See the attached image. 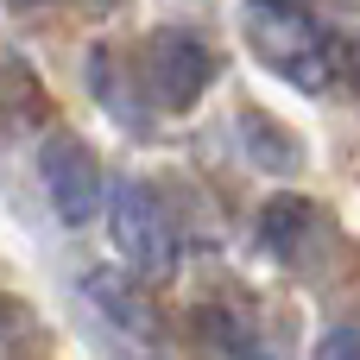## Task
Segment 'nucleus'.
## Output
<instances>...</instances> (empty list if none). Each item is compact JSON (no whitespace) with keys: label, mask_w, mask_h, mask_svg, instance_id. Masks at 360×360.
<instances>
[{"label":"nucleus","mask_w":360,"mask_h":360,"mask_svg":"<svg viewBox=\"0 0 360 360\" xmlns=\"http://www.w3.org/2000/svg\"><path fill=\"white\" fill-rule=\"evenodd\" d=\"M6 335H19V310H13V304L0 297V342H6Z\"/></svg>","instance_id":"obj_10"},{"label":"nucleus","mask_w":360,"mask_h":360,"mask_svg":"<svg viewBox=\"0 0 360 360\" xmlns=\"http://www.w3.org/2000/svg\"><path fill=\"white\" fill-rule=\"evenodd\" d=\"M316 234H323V215H316L304 196H272L266 215H259V247H266L272 259H285V266H297V259L316 247Z\"/></svg>","instance_id":"obj_5"},{"label":"nucleus","mask_w":360,"mask_h":360,"mask_svg":"<svg viewBox=\"0 0 360 360\" xmlns=\"http://www.w3.org/2000/svg\"><path fill=\"white\" fill-rule=\"evenodd\" d=\"M240 133H247V158L259 165V171H297V139L278 127V120H266V114H247L240 120Z\"/></svg>","instance_id":"obj_7"},{"label":"nucleus","mask_w":360,"mask_h":360,"mask_svg":"<svg viewBox=\"0 0 360 360\" xmlns=\"http://www.w3.org/2000/svg\"><path fill=\"white\" fill-rule=\"evenodd\" d=\"M316 360H360V329H329L316 342Z\"/></svg>","instance_id":"obj_8"},{"label":"nucleus","mask_w":360,"mask_h":360,"mask_svg":"<svg viewBox=\"0 0 360 360\" xmlns=\"http://www.w3.org/2000/svg\"><path fill=\"white\" fill-rule=\"evenodd\" d=\"M247 32L259 44V57L304 95L329 89L335 63H342V44L304 13V6H247Z\"/></svg>","instance_id":"obj_1"},{"label":"nucleus","mask_w":360,"mask_h":360,"mask_svg":"<svg viewBox=\"0 0 360 360\" xmlns=\"http://www.w3.org/2000/svg\"><path fill=\"white\" fill-rule=\"evenodd\" d=\"M89 297H95V310H101L108 323H120V329H133V335H146V329H152L146 297H139L120 272H89Z\"/></svg>","instance_id":"obj_6"},{"label":"nucleus","mask_w":360,"mask_h":360,"mask_svg":"<svg viewBox=\"0 0 360 360\" xmlns=\"http://www.w3.org/2000/svg\"><path fill=\"white\" fill-rule=\"evenodd\" d=\"M108 228H114V247H120V259H127L133 272L165 278V272L177 266V228H171V215L158 209L152 190L120 184V190L108 196Z\"/></svg>","instance_id":"obj_2"},{"label":"nucleus","mask_w":360,"mask_h":360,"mask_svg":"<svg viewBox=\"0 0 360 360\" xmlns=\"http://www.w3.org/2000/svg\"><path fill=\"white\" fill-rule=\"evenodd\" d=\"M209 76H215V63H209V51H202L196 32H158V38H146L139 82H146V95L158 108H190L209 89Z\"/></svg>","instance_id":"obj_3"},{"label":"nucleus","mask_w":360,"mask_h":360,"mask_svg":"<svg viewBox=\"0 0 360 360\" xmlns=\"http://www.w3.org/2000/svg\"><path fill=\"white\" fill-rule=\"evenodd\" d=\"M38 177H44V196H51L57 221L82 228L101 209V165H95V152L82 139H63V133L44 139L38 146Z\"/></svg>","instance_id":"obj_4"},{"label":"nucleus","mask_w":360,"mask_h":360,"mask_svg":"<svg viewBox=\"0 0 360 360\" xmlns=\"http://www.w3.org/2000/svg\"><path fill=\"white\" fill-rule=\"evenodd\" d=\"M335 70L354 82V95H360V38H348V44H342V63H335Z\"/></svg>","instance_id":"obj_9"}]
</instances>
